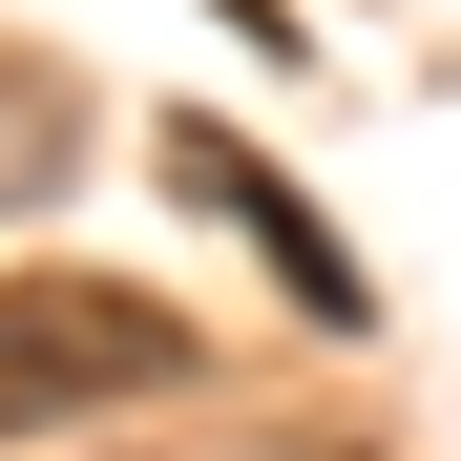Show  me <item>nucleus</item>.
Listing matches in <instances>:
<instances>
[{
	"label": "nucleus",
	"mask_w": 461,
	"mask_h": 461,
	"mask_svg": "<svg viewBox=\"0 0 461 461\" xmlns=\"http://www.w3.org/2000/svg\"><path fill=\"white\" fill-rule=\"evenodd\" d=\"M189 377V315L126 273H0V440H63V420H126Z\"/></svg>",
	"instance_id": "f257e3e1"
},
{
	"label": "nucleus",
	"mask_w": 461,
	"mask_h": 461,
	"mask_svg": "<svg viewBox=\"0 0 461 461\" xmlns=\"http://www.w3.org/2000/svg\"><path fill=\"white\" fill-rule=\"evenodd\" d=\"M168 189H189V210H230V230H252V252L294 273V315H357V252H336V230L294 210V189H273V168H252V147H230V126H168Z\"/></svg>",
	"instance_id": "f03ea898"
}]
</instances>
